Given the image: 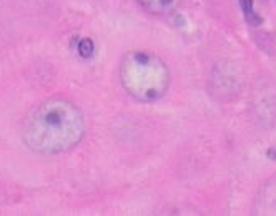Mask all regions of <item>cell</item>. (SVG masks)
Returning <instances> with one entry per match:
<instances>
[{
	"mask_svg": "<svg viewBox=\"0 0 276 216\" xmlns=\"http://www.w3.org/2000/svg\"><path fill=\"white\" fill-rule=\"evenodd\" d=\"M85 133L80 108L65 99H48L28 115L24 142L42 155H57L72 150Z\"/></svg>",
	"mask_w": 276,
	"mask_h": 216,
	"instance_id": "cell-1",
	"label": "cell"
},
{
	"mask_svg": "<svg viewBox=\"0 0 276 216\" xmlns=\"http://www.w3.org/2000/svg\"><path fill=\"white\" fill-rule=\"evenodd\" d=\"M138 4L150 13H167L173 9L175 0H138Z\"/></svg>",
	"mask_w": 276,
	"mask_h": 216,
	"instance_id": "cell-3",
	"label": "cell"
},
{
	"mask_svg": "<svg viewBox=\"0 0 276 216\" xmlns=\"http://www.w3.org/2000/svg\"><path fill=\"white\" fill-rule=\"evenodd\" d=\"M123 88L138 102L161 99L170 85V72L165 62L150 52H128L120 65Z\"/></svg>",
	"mask_w": 276,
	"mask_h": 216,
	"instance_id": "cell-2",
	"label": "cell"
},
{
	"mask_svg": "<svg viewBox=\"0 0 276 216\" xmlns=\"http://www.w3.org/2000/svg\"><path fill=\"white\" fill-rule=\"evenodd\" d=\"M240 5H242V10L245 13L246 22H248L250 25H253V27H256V25L261 24V17L253 9V0H240Z\"/></svg>",
	"mask_w": 276,
	"mask_h": 216,
	"instance_id": "cell-4",
	"label": "cell"
},
{
	"mask_svg": "<svg viewBox=\"0 0 276 216\" xmlns=\"http://www.w3.org/2000/svg\"><path fill=\"white\" fill-rule=\"evenodd\" d=\"M94 42L91 38H82L80 44H79V53L82 55L83 58H88L91 53H94Z\"/></svg>",
	"mask_w": 276,
	"mask_h": 216,
	"instance_id": "cell-5",
	"label": "cell"
}]
</instances>
